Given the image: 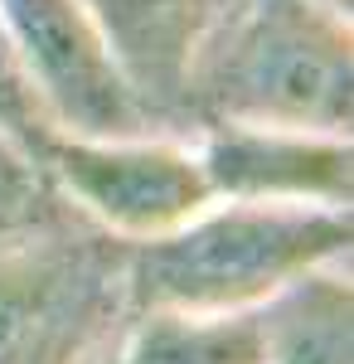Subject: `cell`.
Masks as SVG:
<instances>
[{
  "instance_id": "1",
  "label": "cell",
  "mask_w": 354,
  "mask_h": 364,
  "mask_svg": "<svg viewBox=\"0 0 354 364\" xmlns=\"http://www.w3.org/2000/svg\"><path fill=\"white\" fill-rule=\"evenodd\" d=\"M185 122H257L350 136L354 20L321 0H228L194 58Z\"/></svg>"
},
{
  "instance_id": "2",
  "label": "cell",
  "mask_w": 354,
  "mask_h": 364,
  "mask_svg": "<svg viewBox=\"0 0 354 364\" xmlns=\"http://www.w3.org/2000/svg\"><path fill=\"white\" fill-rule=\"evenodd\" d=\"M354 248V209L209 199L185 224L127 248L132 306L252 311L291 277Z\"/></svg>"
},
{
  "instance_id": "3",
  "label": "cell",
  "mask_w": 354,
  "mask_h": 364,
  "mask_svg": "<svg viewBox=\"0 0 354 364\" xmlns=\"http://www.w3.org/2000/svg\"><path fill=\"white\" fill-rule=\"evenodd\" d=\"M127 248L68 214L0 238V364H97L132 316Z\"/></svg>"
},
{
  "instance_id": "4",
  "label": "cell",
  "mask_w": 354,
  "mask_h": 364,
  "mask_svg": "<svg viewBox=\"0 0 354 364\" xmlns=\"http://www.w3.org/2000/svg\"><path fill=\"white\" fill-rule=\"evenodd\" d=\"M68 209L122 243L156 238L209 204L194 141L141 132V136H73L58 132L39 151Z\"/></svg>"
},
{
  "instance_id": "5",
  "label": "cell",
  "mask_w": 354,
  "mask_h": 364,
  "mask_svg": "<svg viewBox=\"0 0 354 364\" xmlns=\"http://www.w3.org/2000/svg\"><path fill=\"white\" fill-rule=\"evenodd\" d=\"M0 29L10 34L58 132L73 136L156 132L82 0H0Z\"/></svg>"
},
{
  "instance_id": "6",
  "label": "cell",
  "mask_w": 354,
  "mask_h": 364,
  "mask_svg": "<svg viewBox=\"0 0 354 364\" xmlns=\"http://www.w3.org/2000/svg\"><path fill=\"white\" fill-rule=\"evenodd\" d=\"M194 156L214 199H277V204H354V141L301 127L209 122Z\"/></svg>"
},
{
  "instance_id": "7",
  "label": "cell",
  "mask_w": 354,
  "mask_h": 364,
  "mask_svg": "<svg viewBox=\"0 0 354 364\" xmlns=\"http://www.w3.org/2000/svg\"><path fill=\"white\" fill-rule=\"evenodd\" d=\"M82 10L97 20L156 132L180 127L194 58L228 0H82Z\"/></svg>"
},
{
  "instance_id": "8",
  "label": "cell",
  "mask_w": 354,
  "mask_h": 364,
  "mask_svg": "<svg viewBox=\"0 0 354 364\" xmlns=\"http://www.w3.org/2000/svg\"><path fill=\"white\" fill-rule=\"evenodd\" d=\"M252 316L262 364H354L350 257L291 277L262 306H252Z\"/></svg>"
},
{
  "instance_id": "9",
  "label": "cell",
  "mask_w": 354,
  "mask_h": 364,
  "mask_svg": "<svg viewBox=\"0 0 354 364\" xmlns=\"http://www.w3.org/2000/svg\"><path fill=\"white\" fill-rule=\"evenodd\" d=\"M97 364H262L252 311L132 306Z\"/></svg>"
},
{
  "instance_id": "10",
  "label": "cell",
  "mask_w": 354,
  "mask_h": 364,
  "mask_svg": "<svg viewBox=\"0 0 354 364\" xmlns=\"http://www.w3.org/2000/svg\"><path fill=\"white\" fill-rule=\"evenodd\" d=\"M73 209L58 195V185L44 170V161L29 146H20L15 136L0 132V238L34 233V228L58 224Z\"/></svg>"
},
{
  "instance_id": "11",
  "label": "cell",
  "mask_w": 354,
  "mask_h": 364,
  "mask_svg": "<svg viewBox=\"0 0 354 364\" xmlns=\"http://www.w3.org/2000/svg\"><path fill=\"white\" fill-rule=\"evenodd\" d=\"M0 132L15 136L20 146H29L34 156L58 136L54 112L44 107V97H39V87L29 78V68L20 63L5 29H0Z\"/></svg>"
}]
</instances>
